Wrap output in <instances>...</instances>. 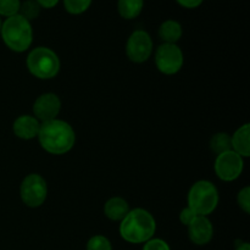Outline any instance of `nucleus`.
<instances>
[{
    "label": "nucleus",
    "instance_id": "4be33fe9",
    "mask_svg": "<svg viewBox=\"0 0 250 250\" xmlns=\"http://www.w3.org/2000/svg\"><path fill=\"white\" fill-rule=\"evenodd\" d=\"M237 204L246 214H250V187L242 188L237 195Z\"/></svg>",
    "mask_w": 250,
    "mask_h": 250
},
{
    "label": "nucleus",
    "instance_id": "b1692460",
    "mask_svg": "<svg viewBox=\"0 0 250 250\" xmlns=\"http://www.w3.org/2000/svg\"><path fill=\"white\" fill-rule=\"evenodd\" d=\"M197 216L198 215L195 214L189 207H186L185 209L180 212V221L181 224H183L185 226H188V225H189Z\"/></svg>",
    "mask_w": 250,
    "mask_h": 250
},
{
    "label": "nucleus",
    "instance_id": "cd10ccee",
    "mask_svg": "<svg viewBox=\"0 0 250 250\" xmlns=\"http://www.w3.org/2000/svg\"><path fill=\"white\" fill-rule=\"evenodd\" d=\"M1 24H2V21H1V17H0V29H1Z\"/></svg>",
    "mask_w": 250,
    "mask_h": 250
},
{
    "label": "nucleus",
    "instance_id": "423d86ee",
    "mask_svg": "<svg viewBox=\"0 0 250 250\" xmlns=\"http://www.w3.org/2000/svg\"><path fill=\"white\" fill-rule=\"evenodd\" d=\"M20 195L26 207L33 209L42 207L48 197V185L45 178L38 173H29L22 180Z\"/></svg>",
    "mask_w": 250,
    "mask_h": 250
},
{
    "label": "nucleus",
    "instance_id": "a878e982",
    "mask_svg": "<svg viewBox=\"0 0 250 250\" xmlns=\"http://www.w3.org/2000/svg\"><path fill=\"white\" fill-rule=\"evenodd\" d=\"M42 9H53L59 4L60 0H36Z\"/></svg>",
    "mask_w": 250,
    "mask_h": 250
},
{
    "label": "nucleus",
    "instance_id": "20e7f679",
    "mask_svg": "<svg viewBox=\"0 0 250 250\" xmlns=\"http://www.w3.org/2000/svg\"><path fill=\"white\" fill-rule=\"evenodd\" d=\"M26 65L29 73L38 80H51L60 71V59L51 49L37 46L27 55Z\"/></svg>",
    "mask_w": 250,
    "mask_h": 250
},
{
    "label": "nucleus",
    "instance_id": "f03ea898",
    "mask_svg": "<svg viewBox=\"0 0 250 250\" xmlns=\"http://www.w3.org/2000/svg\"><path fill=\"white\" fill-rule=\"evenodd\" d=\"M156 222L153 215L146 209L137 208L120 221V236L132 244H142L151 239L155 234Z\"/></svg>",
    "mask_w": 250,
    "mask_h": 250
},
{
    "label": "nucleus",
    "instance_id": "f3484780",
    "mask_svg": "<svg viewBox=\"0 0 250 250\" xmlns=\"http://www.w3.org/2000/svg\"><path fill=\"white\" fill-rule=\"evenodd\" d=\"M210 148L216 155L232 150L231 136L226 132H219V133L214 134L210 139Z\"/></svg>",
    "mask_w": 250,
    "mask_h": 250
},
{
    "label": "nucleus",
    "instance_id": "aec40b11",
    "mask_svg": "<svg viewBox=\"0 0 250 250\" xmlns=\"http://www.w3.org/2000/svg\"><path fill=\"white\" fill-rule=\"evenodd\" d=\"M21 6V0H0V17H11L17 15Z\"/></svg>",
    "mask_w": 250,
    "mask_h": 250
},
{
    "label": "nucleus",
    "instance_id": "5701e85b",
    "mask_svg": "<svg viewBox=\"0 0 250 250\" xmlns=\"http://www.w3.org/2000/svg\"><path fill=\"white\" fill-rule=\"evenodd\" d=\"M143 250H171V248L164 239L151 238L144 243Z\"/></svg>",
    "mask_w": 250,
    "mask_h": 250
},
{
    "label": "nucleus",
    "instance_id": "6ab92c4d",
    "mask_svg": "<svg viewBox=\"0 0 250 250\" xmlns=\"http://www.w3.org/2000/svg\"><path fill=\"white\" fill-rule=\"evenodd\" d=\"M42 7L39 6L38 2H37L36 0H24L23 2H21L19 14L31 22L39 16Z\"/></svg>",
    "mask_w": 250,
    "mask_h": 250
},
{
    "label": "nucleus",
    "instance_id": "f257e3e1",
    "mask_svg": "<svg viewBox=\"0 0 250 250\" xmlns=\"http://www.w3.org/2000/svg\"><path fill=\"white\" fill-rule=\"evenodd\" d=\"M37 138L42 148L53 155H63L68 153L76 143V133L72 126L59 119L41 124Z\"/></svg>",
    "mask_w": 250,
    "mask_h": 250
},
{
    "label": "nucleus",
    "instance_id": "9d476101",
    "mask_svg": "<svg viewBox=\"0 0 250 250\" xmlns=\"http://www.w3.org/2000/svg\"><path fill=\"white\" fill-rule=\"evenodd\" d=\"M61 110V100L54 93H44L39 95L33 104V116L41 124L51 121L58 117Z\"/></svg>",
    "mask_w": 250,
    "mask_h": 250
},
{
    "label": "nucleus",
    "instance_id": "bb28decb",
    "mask_svg": "<svg viewBox=\"0 0 250 250\" xmlns=\"http://www.w3.org/2000/svg\"><path fill=\"white\" fill-rule=\"evenodd\" d=\"M236 250H250V244L247 242H241V243L237 246Z\"/></svg>",
    "mask_w": 250,
    "mask_h": 250
},
{
    "label": "nucleus",
    "instance_id": "0eeeda50",
    "mask_svg": "<svg viewBox=\"0 0 250 250\" xmlns=\"http://www.w3.org/2000/svg\"><path fill=\"white\" fill-rule=\"evenodd\" d=\"M185 63L183 51L177 44L163 43L155 51V65L161 73L167 76L176 75Z\"/></svg>",
    "mask_w": 250,
    "mask_h": 250
},
{
    "label": "nucleus",
    "instance_id": "9b49d317",
    "mask_svg": "<svg viewBox=\"0 0 250 250\" xmlns=\"http://www.w3.org/2000/svg\"><path fill=\"white\" fill-rule=\"evenodd\" d=\"M188 238L190 242L197 246H205L210 243L214 237V226L208 216H199L198 215L192 222L187 226Z\"/></svg>",
    "mask_w": 250,
    "mask_h": 250
},
{
    "label": "nucleus",
    "instance_id": "a211bd4d",
    "mask_svg": "<svg viewBox=\"0 0 250 250\" xmlns=\"http://www.w3.org/2000/svg\"><path fill=\"white\" fill-rule=\"evenodd\" d=\"M93 0H62L63 7L70 15H82L92 5Z\"/></svg>",
    "mask_w": 250,
    "mask_h": 250
},
{
    "label": "nucleus",
    "instance_id": "1a4fd4ad",
    "mask_svg": "<svg viewBox=\"0 0 250 250\" xmlns=\"http://www.w3.org/2000/svg\"><path fill=\"white\" fill-rule=\"evenodd\" d=\"M126 54L132 62H146L153 54V39L150 34L143 29L132 32L127 39Z\"/></svg>",
    "mask_w": 250,
    "mask_h": 250
},
{
    "label": "nucleus",
    "instance_id": "4468645a",
    "mask_svg": "<svg viewBox=\"0 0 250 250\" xmlns=\"http://www.w3.org/2000/svg\"><path fill=\"white\" fill-rule=\"evenodd\" d=\"M129 211V205L121 197H112L105 203L104 214L111 221H121Z\"/></svg>",
    "mask_w": 250,
    "mask_h": 250
},
{
    "label": "nucleus",
    "instance_id": "39448f33",
    "mask_svg": "<svg viewBox=\"0 0 250 250\" xmlns=\"http://www.w3.org/2000/svg\"><path fill=\"white\" fill-rule=\"evenodd\" d=\"M219 190L207 180L197 181L188 192V205L199 216H209L219 205Z\"/></svg>",
    "mask_w": 250,
    "mask_h": 250
},
{
    "label": "nucleus",
    "instance_id": "f8f14e48",
    "mask_svg": "<svg viewBox=\"0 0 250 250\" xmlns=\"http://www.w3.org/2000/svg\"><path fill=\"white\" fill-rule=\"evenodd\" d=\"M41 122L32 115H21L12 124V132L15 136L23 141H31L38 137Z\"/></svg>",
    "mask_w": 250,
    "mask_h": 250
},
{
    "label": "nucleus",
    "instance_id": "2eb2a0df",
    "mask_svg": "<svg viewBox=\"0 0 250 250\" xmlns=\"http://www.w3.org/2000/svg\"><path fill=\"white\" fill-rule=\"evenodd\" d=\"M159 38L167 44H177V42L182 38L183 29L182 26L176 20H166L159 27Z\"/></svg>",
    "mask_w": 250,
    "mask_h": 250
},
{
    "label": "nucleus",
    "instance_id": "412c9836",
    "mask_svg": "<svg viewBox=\"0 0 250 250\" xmlns=\"http://www.w3.org/2000/svg\"><path fill=\"white\" fill-rule=\"evenodd\" d=\"M87 250H112L111 242L102 234H97L89 238L87 243Z\"/></svg>",
    "mask_w": 250,
    "mask_h": 250
},
{
    "label": "nucleus",
    "instance_id": "7ed1b4c3",
    "mask_svg": "<svg viewBox=\"0 0 250 250\" xmlns=\"http://www.w3.org/2000/svg\"><path fill=\"white\" fill-rule=\"evenodd\" d=\"M0 36L10 50L15 53H24L33 43L32 23L17 14L2 21Z\"/></svg>",
    "mask_w": 250,
    "mask_h": 250
},
{
    "label": "nucleus",
    "instance_id": "393cba45",
    "mask_svg": "<svg viewBox=\"0 0 250 250\" xmlns=\"http://www.w3.org/2000/svg\"><path fill=\"white\" fill-rule=\"evenodd\" d=\"M203 1L204 0H176V2L185 9H197L203 4Z\"/></svg>",
    "mask_w": 250,
    "mask_h": 250
},
{
    "label": "nucleus",
    "instance_id": "6e6552de",
    "mask_svg": "<svg viewBox=\"0 0 250 250\" xmlns=\"http://www.w3.org/2000/svg\"><path fill=\"white\" fill-rule=\"evenodd\" d=\"M244 168V160L233 150L219 154L215 159L214 170L217 177L224 182L236 181L242 175Z\"/></svg>",
    "mask_w": 250,
    "mask_h": 250
},
{
    "label": "nucleus",
    "instance_id": "dca6fc26",
    "mask_svg": "<svg viewBox=\"0 0 250 250\" xmlns=\"http://www.w3.org/2000/svg\"><path fill=\"white\" fill-rule=\"evenodd\" d=\"M144 0H117V11L125 20H134L142 14Z\"/></svg>",
    "mask_w": 250,
    "mask_h": 250
},
{
    "label": "nucleus",
    "instance_id": "ddd939ff",
    "mask_svg": "<svg viewBox=\"0 0 250 250\" xmlns=\"http://www.w3.org/2000/svg\"><path fill=\"white\" fill-rule=\"evenodd\" d=\"M232 150L236 151L242 158L250 156V125L244 124L236 129L231 136Z\"/></svg>",
    "mask_w": 250,
    "mask_h": 250
}]
</instances>
